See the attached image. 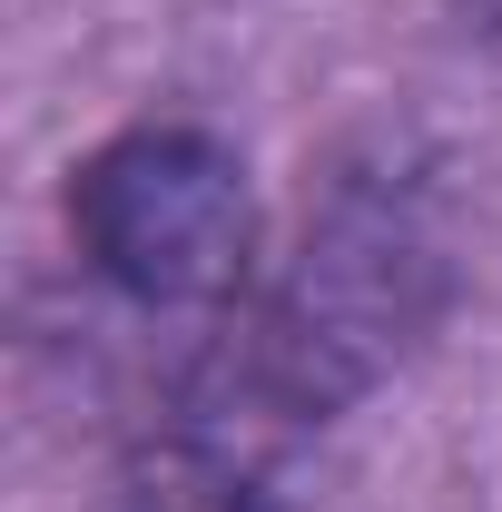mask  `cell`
Here are the masks:
<instances>
[{
	"label": "cell",
	"instance_id": "obj_4",
	"mask_svg": "<svg viewBox=\"0 0 502 512\" xmlns=\"http://www.w3.org/2000/svg\"><path fill=\"white\" fill-rule=\"evenodd\" d=\"M473 10H483V20H493V30H502V0H473Z\"/></svg>",
	"mask_w": 502,
	"mask_h": 512
},
{
	"label": "cell",
	"instance_id": "obj_1",
	"mask_svg": "<svg viewBox=\"0 0 502 512\" xmlns=\"http://www.w3.org/2000/svg\"><path fill=\"white\" fill-rule=\"evenodd\" d=\"M453 306V217L414 148L345 158L306 207V237L276 276H256L247 306L207 325V345L256 384L296 394L306 414L345 424Z\"/></svg>",
	"mask_w": 502,
	"mask_h": 512
},
{
	"label": "cell",
	"instance_id": "obj_2",
	"mask_svg": "<svg viewBox=\"0 0 502 512\" xmlns=\"http://www.w3.org/2000/svg\"><path fill=\"white\" fill-rule=\"evenodd\" d=\"M69 247L138 316L217 325L256 286L247 158L197 119H138L69 178Z\"/></svg>",
	"mask_w": 502,
	"mask_h": 512
},
{
	"label": "cell",
	"instance_id": "obj_3",
	"mask_svg": "<svg viewBox=\"0 0 502 512\" xmlns=\"http://www.w3.org/2000/svg\"><path fill=\"white\" fill-rule=\"evenodd\" d=\"M99 512H355L335 424L227 365L207 335L128 424Z\"/></svg>",
	"mask_w": 502,
	"mask_h": 512
}]
</instances>
